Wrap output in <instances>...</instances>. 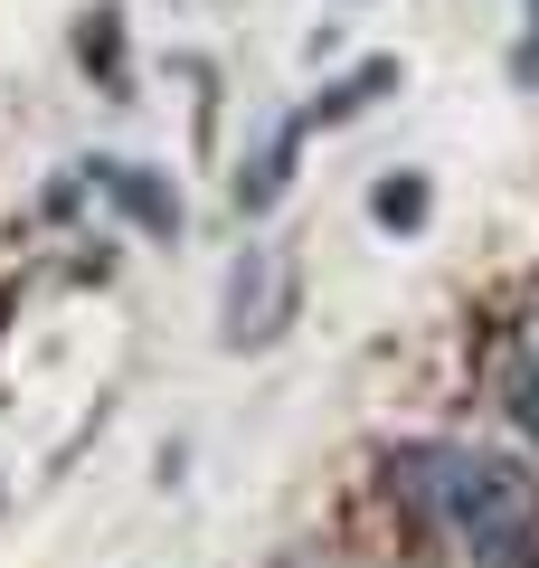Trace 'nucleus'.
I'll return each instance as SVG.
<instances>
[{"label":"nucleus","mask_w":539,"mask_h":568,"mask_svg":"<svg viewBox=\"0 0 539 568\" xmlns=\"http://www.w3.org/2000/svg\"><path fill=\"white\" fill-rule=\"evenodd\" d=\"M388 493L455 549L464 568H539V484L482 446H398L388 455Z\"/></svg>","instance_id":"obj_1"},{"label":"nucleus","mask_w":539,"mask_h":568,"mask_svg":"<svg viewBox=\"0 0 539 568\" xmlns=\"http://www.w3.org/2000/svg\"><path fill=\"white\" fill-rule=\"evenodd\" d=\"M284 304H294V275H284L275 246H246L237 275H227V342H275Z\"/></svg>","instance_id":"obj_2"},{"label":"nucleus","mask_w":539,"mask_h":568,"mask_svg":"<svg viewBox=\"0 0 539 568\" xmlns=\"http://www.w3.org/2000/svg\"><path fill=\"white\" fill-rule=\"evenodd\" d=\"M511 417H520V436L539 446V351H530V361L511 369Z\"/></svg>","instance_id":"obj_3"},{"label":"nucleus","mask_w":539,"mask_h":568,"mask_svg":"<svg viewBox=\"0 0 539 568\" xmlns=\"http://www.w3.org/2000/svg\"><path fill=\"white\" fill-rule=\"evenodd\" d=\"M379 219H388V227H417V219H426V190H417V181H388V190H379Z\"/></svg>","instance_id":"obj_4"}]
</instances>
